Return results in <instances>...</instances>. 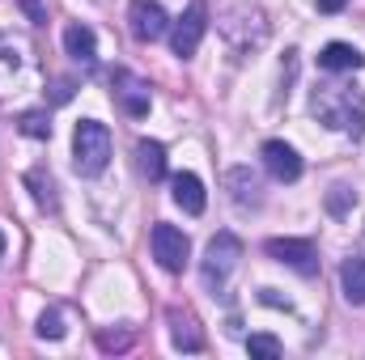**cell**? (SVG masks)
I'll return each mask as SVG.
<instances>
[{
  "mask_svg": "<svg viewBox=\"0 0 365 360\" xmlns=\"http://www.w3.org/2000/svg\"><path fill=\"white\" fill-rule=\"evenodd\" d=\"M310 110L336 127V132H349L353 140L365 136V97L361 90H349V85H319L310 97Z\"/></svg>",
  "mask_w": 365,
  "mask_h": 360,
  "instance_id": "obj_1",
  "label": "cell"
},
{
  "mask_svg": "<svg viewBox=\"0 0 365 360\" xmlns=\"http://www.w3.org/2000/svg\"><path fill=\"white\" fill-rule=\"evenodd\" d=\"M110 162V132L98 119H81L73 132V166L81 179H98Z\"/></svg>",
  "mask_w": 365,
  "mask_h": 360,
  "instance_id": "obj_2",
  "label": "cell"
},
{
  "mask_svg": "<svg viewBox=\"0 0 365 360\" xmlns=\"http://www.w3.org/2000/svg\"><path fill=\"white\" fill-rule=\"evenodd\" d=\"M238 259H242V242H238L234 233H217V238L204 246V263H200L204 288H208V292H221L225 280H230L234 268H238Z\"/></svg>",
  "mask_w": 365,
  "mask_h": 360,
  "instance_id": "obj_3",
  "label": "cell"
},
{
  "mask_svg": "<svg viewBox=\"0 0 365 360\" xmlns=\"http://www.w3.org/2000/svg\"><path fill=\"white\" fill-rule=\"evenodd\" d=\"M204 30H208V4H204V0H191V4H187V13L170 26V47H175V55H179V60H191V55L200 51Z\"/></svg>",
  "mask_w": 365,
  "mask_h": 360,
  "instance_id": "obj_4",
  "label": "cell"
},
{
  "mask_svg": "<svg viewBox=\"0 0 365 360\" xmlns=\"http://www.w3.org/2000/svg\"><path fill=\"white\" fill-rule=\"evenodd\" d=\"M153 259H158V268L170 271V275H179L187 268V259H191V242H187V233L175 229V225H153Z\"/></svg>",
  "mask_w": 365,
  "mask_h": 360,
  "instance_id": "obj_5",
  "label": "cell"
},
{
  "mask_svg": "<svg viewBox=\"0 0 365 360\" xmlns=\"http://www.w3.org/2000/svg\"><path fill=\"white\" fill-rule=\"evenodd\" d=\"M264 250L272 255L276 263L302 271V275H314V271H319V250H314V242H306V238H272Z\"/></svg>",
  "mask_w": 365,
  "mask_h": 360,
  "instance_id": "obj_6",
  "label": "cell"
},
{
  "mask_svg": "<svg viewBox=\"0 0 365 360\" xmlns=\"http://www.w3.org/2000/svg\"><path fill=\"white\" fill-rule=\"evenodd\" d=\"M128 21H132V34H136L140 43H158V38L170 30V17H166V9H162L158 0H132Z\"/></svg>",
  "mask_w": 365,
  "mask_h": 360,
  "instance_id": "obj_7",
  "label": "cell"
},
{
  "mask_svg": "<svg viewBox=\"0 0 365 360\" xmlns=\"http://www.w3.org/2000/svg\"><path fill=\"white\" fill-rule=\"evenodd\" d=\"M259 157H264V166H268V174H272L276 182H297L302 179V157H297L293 144H284V140H268Z\"/></svg>",
  "mask_w": 365,
  "mask_h": 360,
  "instance_id": "obj_8",
  "label": "cell"
},
{
  "mask_svg": "<svg viewBox=\"0 0 365 360\" xmlns=\"http://www.w3.org/2000/svg\"><path fill=\"white\" fill-rule=\"evenodd\" d=\"M319 68H327V73H357V68H365V55L353 43H327L319 51Z\"/></svg>",
  "mask_w": 365,
  "mask_h": 360,
  "instance_id": "obj_9",
  "label": "cell"
},
{
  "mask_svg": "<svg viewBox=\"0 0 365 360\" xmlns=\"http://www.w3.org/2000/svg\"><path fill=\"white\" fill-rule=\"evenodd\" d=\"M64 51H68L77 64H86V68L98 64V38H93L90 26H81V21H77V26H68V30H64Z\"/></svg>",
  "mask_w": 365,
  "mask_h": 360,
  "instance_id": "obj_10",
  "label": "cell"
},
{
  "mask_svg": "<svg viewBox=\"0 0 365 360\" xmlns=\"http://www.w3.org/2000/svg\"><path fill=\"white\" fill-rule=\"evenodd\" d=\"M170 186H175V203H179L187 216H200V212H204V182L195 179V174L182 170V174H175Z\"/></svg>",
  "mask_w": 365,
  "mask_h": 360,
  "instance_id": "obj_11",
  "label": "cell"
},
{
  "mask_svg": "<svg viewBox=\"0 0 365 360\" xmlns=\"http://www.w3.org/2000/svg\"><path fill=\"white\" fill-rule=\"evenodd\" d=\"M115 85H123V90H115V97H119V106L128 110V115H145L149 110V90L136 81V77H128V73H115Z\"/></svg>",
  "mask_w": 365,
  "mask_h": 360,
  "instance_id": "obj_12",
  "label": "cell"
},
{
  "mask_svg": "<svg viewBox=\"0 0 365 360\" xmlns=\"http://www.w3.org/2000/svg\"><path fill=\"white\" fill-rule=\"evenodd\" d=\"M136 170L149 182L166 179V149H162L158 140H140V144H136Z\"/></svg>",
  "mask_w": 365,
  "mask_h": 360,
  "instance_id": "obj_13",
  "label": "cell"
},
{
  "mask_svg": "<svg viewBox=\"0 0 365 360\" xmlns=\"http://www.w3.org/2000/svg\"><path fill=\"white\" fill-rule=\"evenodd\" d=\"M170 339H175V348H182V352H200L204 348V335H200L195 318L191 314H179V309H170Z\"/></svg>",
  "mask_w": 365,
  "mask_h": 360,
  "instance_id": "obj_14",
  "label": "cell"
},
{
  "mask_svg": "<svg viewBox=\"0 0 365 360\" xmlns=\"http://www.w3.org/2000/svg\"><path fill=\"white\" fill-rule=\"evenodd\" d=\"M340 284H344L349 305H365V259L361 255L344 259V268H340Z\"/></svg>",
  "mask_w": 365,
  "mask_h": 360,
  "instance_id": "obj_15",
  "label": "cell"
},
{
  "mask_svg": "<svg viewBox=\"0 0 365 360\" xmlns=\"http://www.w3.org/2000/svg\"><path fill=\"white\" fill-rule=\"evenodd\" d=\"M230 186H234V203L238 208H255L259 203V182H255V174L247 170V166H238V170H230Z\"/></svg>",
  "mask_w": 365,
  "mask_h": 360,
  "instance_id": "obj_16",
  "label": "cell"
},
{
  "mask_svg": "<svg viewBox=\"0 0 365 360\" xmlns=\"http://www.w3.org/2000/svg\"><path fill=\"white\" fill-rule=\"evenodd\" d=\"M26 186L34 191L38 208H47V212H56V208H60V195H56V179H51L47 170H30V174H26Z\"/></svg>",
  "mask_w": 365,
  "mask_h": 360,
  "instance_id": "obj_17",
  "label": "cell"
},
{
  "mask_svg": "<svg viewBox=\"0 0 365 360\" xmlns=\"http://www.w3.org/2000/svg\"><path fill=\"white\" fill-rule=\"evenodd\" d=\"M17 127H21L30 140H47V136H51V119H47L43 110H26V115L17 119Z\"/></svg>",
  "mask_w": 365,
  "mask_h": 360,
  "instance_id": "obj_18",
  "label": "cell"
},
{
  "mask_svg": "<svg viewBox=\"0 0 365 360\" xmlns=\"http://www.w3.org/2000/svg\"><path fill=\"white\" fill-rule=\"evenodd\" d=\"M247 352L251 356H264V360H276L280 356V339L276 335H251L247 339Z\"/></svg>",
  "mask_w": 365,
  "mask_h": 360,
  "instance_id": "obj_19",
  "label": "cell"
},
{
  "mask_svg": "<svg viewBox=\"0 0 365 360\" xmlns=\"http://www.w3.org/2000/svg\"><path fill=\"white\" fill-rule=\"evenodd\" d=\"M38 335H43V339H64V314H60V309H47V314L38 318Z\"/></svg>",
  "mask_w": 365,
  "mask_h": 360,
  "instance_id": "obj_20",
  "label": "cell"
},
{
  "mask_svg": "<svg viewBox=\"0 0 365 360\" xmlns=\"http://www.w3.org/2000/svg\"><path fill=\"white\" fill-rule=\"evenodd\" d=\"M353 203H357V195H353L349 186H331V195H327V208H331L336 216H340V212H349Z\"/></svg>",
  "mask_w": 365,
  "mask_h": 360,
  "instance_id": "obj_21",
  "label": "cell"
},
{
  "mask_svg": "<svg viewBox=\"0 0 365 360\" xmlns=\"http://www.w3.org/2000/svg\"><path fill=\"white\" fill-rule=\"evenodd\" d=\"M128 344H132V335H128V331H123V335H110V331H102V335H98V348H102V352H119V348H128Z\"/></svg>",
  "mask_w": 365,
  "mask_h": 360,
  "instance_id": "obj_22",
  "label": "cell"
},
{
  "mask_svg": "<svg viewBox=\"0 0 365 360\" xmlns=\"http://www.w3.org/2000/svg\"><path fill=\"white\" fill-rule=\"evenodd\" d=\"M21 4H26V13H30V17H34V21H38V26H43V21H47V13H43V9H38V0H21Z\"/></svg>",
  "mask_w": 365,
  "mask_h": 360,
  "instance_id": "obj_23",
  "label": "cell"
},
{
  "mask_svg": "<svg viewBox=\"0 0 365 360\" xmlns=\"http://www.w3.org/2000/svg\"><path fill=\"white\" fill-rule=\"evenodd\" d=\"M314 4H319V13H340L349 0H314Z\"/></svg>",
  "mask_w": 365,
  "mask_h": 360,
  "instance_id": "obj_24",
  "label": "cell"
},
{
  "mask_svg": "<svg viewBox=\"0 0 365 360\" xmlns=\"http://www.w3.org/2000/svg\"><path fill=\"white\" fill-rule=\"evenodd\" d=\"M68 93H73V85H68V81H60V85H56V102H68Z\"/></svg>",
  "mask_w": 365,
  "mask_h": 360,
  "instance_id": "obj_25",
  "label": "cell"
},
{
  "mask_svg": "<svg viewBox=\"0 0 365 360\" xmlns=\"http://www.w3.org/2000/svg\"><path fill=\"white\" fill-rule=\"evenodd\" d=\"M0 259H4V233H0Z\"/></svg>",
  "mask_w": 365,
  "mask_h": 360,
  "instance_id": "obj_26",
  "label": "cell"
}]
</instances>
